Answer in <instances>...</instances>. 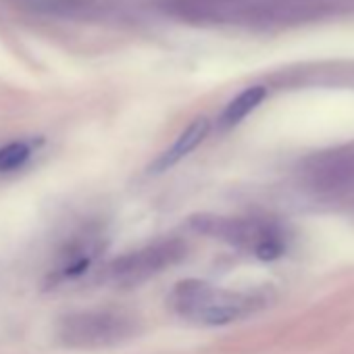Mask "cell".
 <instances>
[{
	"instance_id": "5",
	"label": "cell",
	"mask_w": 354,
	"mask_h": 354,
	"mask_svg": "<svg viewBox=\"0 0 354 354\" xmlns=\"http://www.w3.org/2000/svg\"><path fill=\"white\" fill-rule=\"evenodd\" d=\"M104 248V234L100 225L90 223L73 232L57 252L55 265L48 273L53 283H63L82 277Z\"/></svg>"
},
{
	"instance_id": "7",
	"label": "cell",
	"mask_w": 354,
	"mask_h": 354,
	"mask_svg": "<svg viewBox=\"0 0 354 354\" xmlns=\"http://www.w3.org/2000/svg\"><path fill=\"white\" fill-rule=\"evenodd\" d=\"M267 96V90L263 86H252L244 92H240L221 113L219 117V123L221 127H234L238 125L240 121H244Z\"/></svg>"
},
{
	"instance_id": "3",
	"label": "cell",
	"mask_w": 354,
	"mask_h": 354,
	"mask_svg": "<svg viewBox=\"0 0 354 354\" xmlns=\"http://www.w3.org/2000/svg\"><path fill=\"white\" fill-rule=\"evenodd\" d=\"M188 257V244L180 238H165L138 250L117 257L104 267V279L113 286L129 288L148 281L180 265Z\"/></svg>"
},
{
	"instance_id": "6",
	"label": "cell",
	"mask_w": 354,
	"mask_h": 354,
	"mask_svg": "<svg viewBox=\"0 0 354 354\" xmlns=\"http://www.w3.org/2000/svg\"><path fill=\"white\" fill-rule=\"evenodd\" d=\"M209 129H211V123H209L207 117L194 119L180 136H177V140L150 165V171L160 173V171H167V169L175 167L182 158H186L192 150H196L205 142V138L209 136Z\"/></svg>"
},
{
	"instance_id": "8",
	"label": "cell",
	"mask_w": 354,
	"mask_h": 354,
	"mask_svg": "<svg viewBox=\"0 0 354 354\" xmlns=\"http://www.w3.org/2000/svg\"><path fill=\"white\" fill-rule=\"evenodd\" d=\"M34 154V144L26 140H15L0 146V173H11L21 169Z\"/></svg>"
},
{
	"instance_id": "4",
	"label": "cell",
	"mask_w": 354,
	"mask_h": 354,
	"mask_svg": "<svg viewBox=\"0 0 354 354\" xmlns=\"http://www.w3.org/2000/svg\"><path fill=\"white\" fill-rule=\"evenodd\" d=\"M190 225L198 234L221 238L234 246L248 248L263 261H273L283 252V240L279 232L273 225L263 223V221L198 215L190 219Z\"/></svg>"
},
{
	"instance_id": "1",
	"label": "cell",
	"mask_w": 354,
	"mask_h": 354,
	"mask_svg": "<svg viewBox=\"0 0 354 354\" xmlns=\"http://www.w3.org/2000/svg\"><path fill=\"white\" fill-rule=\"evenodd\" d=\"M171 308L182 319L201 325H227L246 317L254 308V298L219 290L203 279H184L169 294Z\"/></svg>"
},
{
	"instance_id": "2",
	"label": "cell",
	"mask_w": 354,
	"mask_h": 354,
	"mask_svg": "<svg viewBox=\"0 0 354 354\" xmlns=\"http://www.w3.org/2000/svg\"><path fill=\"white\" fill-rule=\"evenodd\" d=\"M138 317L121 308H88L65 315L57 337L73 350H102L129 342L138 333Z\"/></svg>"
}]
</instances>
